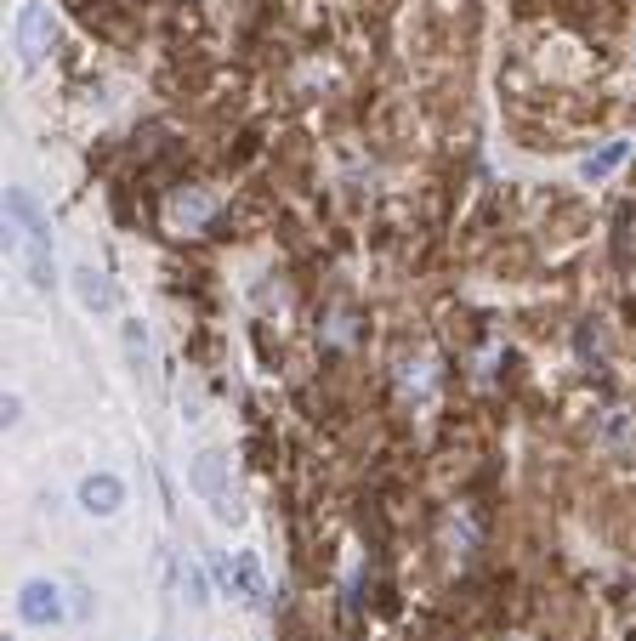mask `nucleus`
<instances>
[{"label":"nucleus","mask_w":636,"mask_h":641,"mask_svg":"<svg viewBox=\"0 0 636 641\" xmlns=\"http://www.w3.org/2000/svg\"><path fill=\"white\" fill-rule=\"evenodd\" d=\"M63 613H69V607H63V590L46 585V579H29V585L18 590V619L23 624H40V630H46V624H57Z\"/></svg>","instance_id":"f257e3e1"},{"label":"nucleus","mask_w":636,"mask_h":641,"mask_svg":"<svg viewBox=\"0 0 636 641\" xmlns=\"http://www.w3.org/2000/svg\"><path fill=\"white\" fill-rule=\"evenodd\" d=\"M188 483H194L205 500H211V511H216L222 522L239 517V505H233V494H228V477H222V454H199V460H194V477H188Z\"/></svg>","instance_id":"f03ea898"},{"label":"nucleus","mask_w":636,"mask_h":641,"mask_svg":"<svg viewBox=\"0 0 636 641\" xmlns=\"http://www.w3.org/2000/svg\"><path fill=\"white\" fill-rule=\"evenodd\" d=\"M52 35H57V23L46 6H23L18 12V52L23 63H40V57L52 52Z\"/></svg>","instance_id":"7ed1b4c3"},{"label":"nucleus","mask_w":636,"mask_h":641,"mask_svg":"<svg viewBox=\"0 0 636 641\" xmlns=\"http://www.w3.org/2000/svg\"><path fill=\"white\" fill-rule=\"evenodd\" d=\"M6 216H12V227H18L23 244H52V222L40 216V205L23 188H6Z\"/></svg>","instance_id":"20e7f679"},{"label":"nucleus","mask_w":636,"mask_h":641,"mask_svg":"<svg viewBox=\"0 0 636 641\" xmlns=\"http://www.w3.org/2000/svg\"><path fill=\"white\" fill-rule=\"evenodd\" d=\"M80 505H86L91 517H114L125 505V483L114 477V471H91L86 483H80Z\"/></svg>","instance_id":"39448f33"},{"label":"nucleus","mask_w":636,"mask_h":641,"mask_svg":"<svg viewBox=\"0 0 636 641\" xmlns=\"http://www.w3.org/2000/svg\"><path fill=\"white\" fill-rule=\"evenodd\" d=\"M228 585L245 596V602H262L267 596V585H262V562L250 551H233V562H228Z\"/></svg>","instance_id":"423d86ee"},{"label":"nucleus","mask_w":636,"mask_h":641,"mask_svg":"<svg viewBox=\"0 0 636 641\" xmlns=\"http://www.w3.org/2000/svg\"><path fill=\"white\" fill-rule=\"evenodd\" d=\"M74 290H80V301H86L91 312H114V284H108L97 267H80V273H74Z\"/></svg>","instance_id":"0eeeda50"},{"label":"nucleus","mask_w":636,"mask_h":641,"mask_svg":"<svg viewBox=\"0 0 636 641\" xmlns=\"http://www.w3.org/2000/svg\"><path fill=\"white\" fill-rule=\"evenodd\" d=\"M23 267H29V284H35V290H52V278H57L52 244H23Z\"/></svg>","instance_id":"6e6552de"},{"label":"nucleus","mask_w":636,"mask_h":641,"mask_svg":"<svg viewBox=\"0 0 636 641\" xmlns=\"http://www.w3.org/2000/svg\"><path fill=\"white\" fill-rule=\"evenodd\" d=\"M211 210L216 205L205 199V193H177V199H171V222H177V227H199Z\"/></svg>","instance_id":"1a4fd4ad"},{"label":"nucleus","mask_w":636,"mask_h":641,"mask_svg":"<svg viewBox=\"0 0 636 641\" xmlns=\"http://www.w3.org/2000/svg\"><path fill=\"white\" fill-rule=\"evenodd\" d=\"M625 148H631V142H608L602 154H591V159L580 165V176H585V182H597V176H608V171L619 165V159H625Z\"/></svg>","instance_id":"9d476101"},{"label":"nucleus","mask_w":636,"mask_h":641,"mask_svg":"<svg viewBox=\"0 0 636 641\" xmlns=\"http://www.w3.org/2000/svg\"><path fill=\"white\" fill-rule=\"evenodd\" d=\"M125 352H131L137 369H154V347H148V330H142V324H125Z\"/></svg>","instance_id":"9b49d317"},{"label":"nucleus","mask_w":636,"mask_h":641,"mask_svg":"<svg viewBox=\"0 0 636 641\" xmlns=\"http://www.w3.org/2000/svg\"><path fill=\"white\" fill-rule=\"evenodd\" d=\"M188 596H194V602H211V596H205V573L199 568H188Z\"/></svg>","instance_id":"f8f14e48"}]
</instances>
